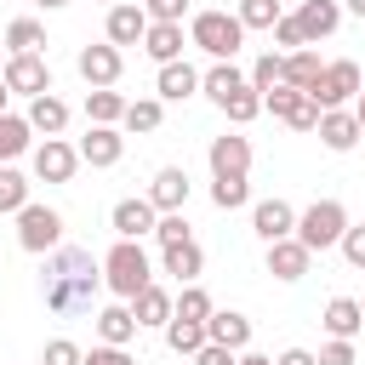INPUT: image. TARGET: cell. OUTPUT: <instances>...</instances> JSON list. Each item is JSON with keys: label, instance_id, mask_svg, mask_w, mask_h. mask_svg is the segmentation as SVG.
I'll return each instance as SVG.
<instances>
[{"label": "cell", "instance_id": "cell-24", "mask_svg": "<svg viewBox=\"0 0 365 365\" xmlns=\"http://www.w3.org/2000/svg\"><path fill=\"white\" fill-rule=\"evenodd\" d=\"M143 51H148L160 68H165V63H182V23H148Z\"/></svg>", "mask_w": 365, "mask_h": 365}, {"label": "cell", "instance_id": "cell-55", "mask_svg": "<svg viewBox=\"0 0 365 365\" xmlns=\"http://www.w3.org/2000/svg\"><path fill=\"white\" fill-rule=\"evenodd\" d=\"M0 68H6V40H0Z\"/></svg>", "mask_w": 365, "mask_h": 365}, {"label": "cell", "instance_id": "cell-30", "mask_svg": "<svg viewBox=\"0 0 365 365\" xmlns=\"http://www.w3.org/2000/svg\"><path fill=\"white\" fill-rule=\"evenodd\" d=\"M29 143H34V125L23 114H0V165H11L17 154H29Z\"/></svg>", "mask_w": 365, "mask_h": 365}, {"label": "cell", "instance_id": "cell-38", "mask_svg": "<svg viewBox=\"0 0 365 365\" xmlns=\"http://www.w3.org/2000/svg\"><path fill=\"white\" fill-rule=\"evenodd\" d=\"M23 205H29V177H23V171H11V165H0V211H11V217H17Z\"/></svg>", "mask_w": 365, "mask_h": 365}, {"label": "cell", "instance_id": "cell-53", "mask_svg": "<svg viewBox=\"0 0 365 365\" xmlns=\"http://www.w3.org/2000/svg\"><path fill=\"white\" fill-rule=\"evenodd\" d=\"M34 6H46V11H57V6H68V0H34Z\"/></svg>", "mask_w": 365, "mask_h": 365}, {"label": "cell", "instance_id": "cell-1", "mask_svg": "<svg viewBox=\"0 0 365 365\" xmlns=\"http://www.w3.org/2000/svg\"><path fill=\"white\" fill-rule=\"evenodd\" d=\"M97 291H103V262H97L91 251H80V245H57V251L46 257V268H40L46 314H57V319H80V314H91Z\"/></svg>", "mask_w": 365, "mask_h": 365}, {"label": "cell", "instance_id": "cell-44", "mask_svg": "<svg viewBox=\"0 0 365 365\" xmlns=\"http://www.w3.org/2000/svg\"><path fill=\"white\" fill-rule=\"evenodd\" d=\"M342 257H348L354 268H365V222H348V234H342Z\"/></svg>", "mask_w": 365, "mask_h": 365}, {"label": "cell", "instance_id": "cell-40", "mask_svg": "<svg viewBox=\"0 0 365 365\" xmlns=\"http://www.w3.org/2000/svg\"><path fill=\"white\" fill-rule=\"evenodd\" d=\"M222 114H228L234 125H251V120L262 114V91H251V86H245V91H234V97L222 103Z\"/></svg>", "mask_w": 365, "mask_h": 365}, {"label": "cell", "instance_id": "cell-52", "mask_svg": "<svg viewBox=\"0 0 365 365\" xmlns=\"http://www.w3.org/2000/svg\"><path fill=\"white\" fill-rule=\"evenodd\" d=\"M342 6H348V11H354V17H365V0H342Z\"/></svg>", "mask_w": 365, "mask_h": 365}, {"label": "cell", "instance_id": "cell-32", "mask_svg": "<svg viewBox=\"0 0 365 365\" xmlns=\"http://www.w3.org/2000/svg\"><path fill=\"white\" fill-rule=\"evenodd\" d=\"M86 120H91V125H120V120H125V97H120L114 86L86 91Z\"/></svg>", "mask_w": 365, "mask_h": 365}, {"label": "cell", "instance_id": "cell-48", "mask_svg": "<svg viewBox=\"0 0 365 365\" xmlns=\"http://www.w3.org/2000/svg\"><path fill=\"white\" fill-rule=\"evenodd\" d=\"M86 365H137V359H131L125 348H108V342H103V348H91V354H86Z\"/></svg>", "mask_w": 365, "mask_h": 365}, {"label": "cell", "instance_id": "cell-31", "mask_svg": "<svg viewBox=\"0 0 365 365\" xmlns=\"http://www.w3.org/2000/svg\"><path fill=\"white\" fill-rule=\"evenodd\" d=\"M319 74H325V63L302 46V51H285V86H297V91H314L319 86Z\"/></svg>", "mask_w": 365, "mask_h": 365}, {"label": "cell", "instance_id": "cell-45", "mask_svg": "<svg viewBox=\"0 0 365 365\" xmlns=\"http://www.w3.org/2000/svg\"><path fill=\"white\" fill-rule=\"evenodd\" d=\"M319 365H354V342H342V336H331L319 354H314Z\"/></svg>", "mask_w": 365, "mask_h": 365}, {"label": "cell", "instance_id": "cell-47", "mask_svg": "<svg viewBox=\"0 0 365 365\" xmlns=\"http://www.w3.org/2000/svg\"><path fill=\"white\" fill-rule=\"evenodd\" d=\"M194 365H240V354H234V348H222V342H205V348L194 354Z\"/></svg>", "mask_w": 365, "mask_h": 365}, {"label": "cell", "instance_id": "cell-36", "mask_svg": "<svg viewBox=\"0 0 365 365\" xmlns=\"http://www.w3.org/2000/svg\"><path fill=\"white\" fill-rule=\"evenodd\" d=\"M251 200V182L245 177H211V205L217 211H240Z\"/></svg>", "mask_w": 365, "mask_h": 365}, {"label": "cell", "instance_id": "cell-10", "mask_svg": "<svg viewBox=\"0 0 365 365\" xmlns=\"http://www.w3.org/2000/svg\"><path fill=\"white\" fill-rule=\"evenodd\" d=\"M80 165H86V160H80V148H74V143H63V137H46V143L34 148V177H40V182H68Z\"/></svg>", "mask_w": 365, "mask_h": 365}, {"label": "cell", "instance_id": "cell-2", "mask_svg": "<svg viewBox=\"0 0 365 365\" xmlns=\"http://www.w3.org/2000/svg\"><path fill=\"white\" fill-rule=\"evenodd\" d=\"M103 285H108L120 302H131L137 291L154 285V268H148L143 240H114V245H108V257H103Z\"/></svg>", "mask_w": 365, "mask_h": 365}, {"label": "cell", "instance_id": "cell-19", "mask_svg": "<svg viewBox=\"0 0 365 365\" xmlns=\"http://www.w3.org/2000/svg\"><path fill=\"white\" fill-rule=\"evenodd\" d=\"M143 34H148V11L131 6V0H120L108 11V46H143Z\"/></svg>", "mask_w": 365, "mask_h": 365}, {"label": "cell", "instance_id": "cell-33", "mask_svg": "<svg viewBox=\"0 0 365 365\" xmlns=\"http://www.w3.org/2000/svg\"><path fill=\"white\" fill-rule=\"evenodd\" d=\"M205 342H211V336H205L200 319H177V314H171V325H165V348H171V354H188V359H194Z\"/></svg>", "mask_w": 365, "mask_h": 365}, {"label": "cell", "instance_id": "cell-22", "mask_svg": "<svg viewBox=\"0 0 365 365\" xmlns=\"http://www.w3.org/2000/svg\"><path fill=\"white\" fill-rule=\"evenodd\" d=\"M91 319H97V336H103L108 348H125V342L137 336V314H131L125 302H108V308H97Z\"/></svg>", "mask_w": 365, "mask_h": 365}, {"label": "cell", "instance_id": "cell-41", "mask_svg": "<svg viewBox=\"0 0 365 365\" xmlns=\"http://www.w3.org/2000/svg\"><path fill=\"white\" fill-rule=\"evenodd\" d=\"M154 240H160V251H165V245H182V240H194V234H188V217H182V211H165V217H160V228H154Z\"/></svg>", "mask_w": 365, "mask_h": 365}, {"label": "cell", "instance_id": "cell-26", "mask_svg": "<svg viewBox=\"0 0 365 365\" xmlns=\"http://www.w3.org/2000/svg\"><path fill=\"white\" fill-rule=\"evenodd\" d=\"M319 325H325L331 336H342V342H354V331L365 325V308H359L354 297H331V302H325V314H319Z\"/></svg>", "mask_w": 365, "mask_h": 365}, {"label": "cell", "instance_id": "cell-50", "mask_svg": "<svg viewBox=\"0 0 365 365\" xmlns=\"http://www.w3.org/2000/svg\"><path fill=\"white\" fill-rule=\"evenodd\" d=\"M354 120H359V131H365V91L354 97Z\"/></svg>", "mask_w": 365, "mask_h": 365}, {"label": "cell", "instance_id": "cell-8", "mask_svg": "<svg viewBox=\"0 0 365 365\" xmlns=\"http://www.w3.org/2000/svg\"><path fill=\"white\" fill-rule=\"evenodd\" d=\"M0 80H6V91H11V97H29V103L51 91V68H46V57H40V51H29V57H6Z\"/></svg>", "mask_w": 365, "mask_h": 365}, {"label": "cell", "instance_id": "cell-9", "mask_svg": "<svg viewBox=\"0 0 365 365\" xmlns=\"http://www.w3.org/2000/svg\"><path fill=\"white\" fill-rule=\"evenodd\" d=\"M74 68H80V80H86L91 91H103V86H114V80L125 74V57H120V46H108V40H97V46H80V57H74Z\"/></svg>", "mask_w": 365, "mask_h": 365}, {"label": "cell", "instance_id": "cell-20", "mask_svg": "<svg viewBox=\"0 0 365 365\" xmlns=\"http://www.w3.org/2000/svg\"><path fill=\"white\" fill-rule=\"evenodd\" d=\"M200 80H205V74H200L194 63H165L160 80H154V91H160V103H182V97L200 91Z\"/></svg>", "mask_w": 365, "mask_h": 365}, {"label": "cell", "instance_id": "cell-51", "mask_svg": "<svg viewBox=\"0 0 365 365\" xmlns=\"http://www.w3.org/2000/svg\"><path fill=\"white\" fill-rule=\"evenodd\" d=\"M240 365H274V359H262V354H240Z\"/></svg>", "mask_w": 365, "mask_h": 365}, {"label": "cell", "instance_id": "cell-12", "mask_svg": "<svg viewBox=\"0 0 365 365\" xmlns=\"http://www.w3.org/2000/svg\"><path fill=\"white\" fill-rule=\"evenodd\" d=\"M205 160H211V177H245L251 171V143L234 137V131H222V137H211Z\"/></svg>", "mask_w": 365, "mask_h": 365}, {"label": "cell", "instance_id": "cell-25", "mask_svg": "<svg viewBox=\"0 0 365 365\" xmlns=\"http://www.w3.org/2000/svg\"><path fill=\"white\" fill-rule=\"evenodd\" d=\"M131 314H137V325H171L177 297H171L165 285H148V291H137V297H131Z\"/></svg>", "mask_w": 365, "mask_h": 365}, {"label": "cell", "instance_id": "cell-21", "mask_svg": "<svg viewBox=\"0 0 365 365\" xmlns=\"http://www.w3.org/2000/svg\"><path fill=\"white\" fill-rule=\"evenodd\" d=\"M160 268H165L177 285H194V279H200V268H205V251H200L194 240H182V245H165V251H160Z\"/></svg>", "mask_w": 365, "mask_h": 365}, {"label": "cell", "instance_id": "cell-11", "mask_svg": "<svg viewBox=\"0 0 365 365\" xmlns=\"http://www.w3.org/2000/svg\"><path fill=\"white\" fill-rule=\"evenodd\" d=\"M108 222H114V240H143V234H154V228H160V211H154V200H148V194H137V200H120Z\"/></svg>", "mask_w": 365, "mask_h": 365}, {"label": "cell", "instance_id": "cell-29", "mask_svg": "<svg viewBox=\"0 0 365 365\" xmlns=\"http://www.w3.org/2000/svg\"><path fill=\"white\" fill-rule=\"evenodd\" d=\"M245 86H251V80H245V74H240L234 63H211V68H205V80H200V91H205V97H211L217 108H222V103H228L234 91H245Z\"/></svg>", "mask_w": 365, "mask_h": 365}, {"label": "cell", "instance_id": "cell-3", "mask_svg": "<svg viewBox=\"0 0 365 365\" xmlns=\"http://www.w3.org/2000/svg\"><path fill=\"white\" fill-rule=\"evenodd\" d=\"M188 40H194L205 57L234 63V51L245 46V23L228 17V11H194V17H188Z\"/></svg>", "mask_w": 365, "mask_h": 365}, {"label": "cell", "instance_id": "cell-54", "mask_svg": "<svg viewBox=\"0 0 365 365\" xmlns=\"http://www.w3.org/2000/svg\"><path fill=\"white\" fill-rule=\"evenodd\" d=\"M6 103H11V91H6V80H0V114H6Z\"/></svg>", "mask_w": 365, "mask_h": 365}, {"label": "cell", "instance_id": "cell-49", "mask_svg": "<svg viewBox=\"0 0 365 365\" xmlns=\"http://www.w3.org/2000/svg\"><path fill=\"white\" fill-rule=\"evenodd\" d=\"M274 365H319V359H314V354H308V348H285V354H279V359H274Z\"/></svg>", "mask_w": 365, "mask_h": 365}, {"label": "cell", "instance_id": "cell-7", "mask_svg": "<svg viewBox=\"0 0 365 365\" xmlns=\"http://www.w3.org/2000/svg\"><path fill=\"white\" fill-rule=\"evenodd\" d=\"M262 108H268L274 120H285L291 131H319V103H314L308 91H297V86H274V91L262 97Z\"/></svg>", "mask_w": 365, "mask_h": 365}, {"label": "cell", "instance_id": "cell-4", "mask_svg": "<svg viewBox=\"0 0 365 365\" xmlns=\"http://www.w3.org/2000/svg\"><path fill=\"white\" fill-rule=\"evenodd\" d=\"M342 234H348L342 200H314L308 211H297V240L308 251H331V245H342Z\"/></svg>", "mask_w": 365, "mask_h": 365}, {"label": "cell", "instance_id": "cell-57", "mask_svg": "<svg viewBox=\"0 0 365 365\" xmlns=\"http://www.w3.org/2000/svg\"><path fill=\"white\" fill-rule=\"evenodd\" d=\"M359 308H365V302H359Z\"/></svg>", "mask_w": 365, "mask_h": 365}, {"label": "cell", "instance_id": "cell-15", "mask_svg": "<svg viewBox=\"0 0 365 365\" xmlns=\"http://www.w3.org/2000/svg\"><path fill=\"white\" fill-rule=\"evenodd\" d=\"M308 262H314V251H308V245H302L297 234H291V240H274V245H268V274H274V279H285V285H297V279L308 274Z\"/></svg>", "mask_w": 365, "mask_h": 365}, {"label": "cell", "instance_id": "cell-13", "mask_svg": "<svg viewBox=\"0 0 365 365\" xmlns=\"http://www.w3.org/2000/svg\"><path fill=\"white\" fill-rule=\"evenodd\" d=\"M251 228H257L262 245L291 240V234H297V211H291L285 200H257V205H251Z\"/></svg>", "mask_w": 365, "mask_h": 365}, {"label": "cell", "instance_id": "cell-43", "mask_svg": "<svg viewBox=\"0 0 365 365\" xmlns=\"http://www.w3.org/2000/svg\"><path fill=\"white\" fill-rule=\"evenodd\" d=\"M143 11H148V23H182V11H188V0H148Z\"/></svg>", "mask_w": 365, "mask_h": 365}, {"label": "cell", "instance_id": "cell-39", "mask_svg": "<svg viewBox=\"0 0 365 365\" xmlns=\"http://www.w3.org/2000/svg\"><path fill=\"white\" fill-rule=\"evenodd\" d=\"M245 29H274L285 11H279V0H240V11H234Z\"/></svg>", "mask_w": 365, "mask_h": 365}, {"label": "cell", "instance_id": "cell-16", "mask_svg": "<svg viewBox=\"0 0 365 365\" xmlns=\"http://www.w3.org/2000/svg\"><path fill=\"white\" fill-rule=\"evenodd\" d=\"M148 200H154L160 217H165V211H182V205H188V171H182V165H160L154 182H148Z\"/></svg>", "mask_w": 365, "mask_h": 365}, {"label": "cell", "instance_id": "cell-23", "mask_svg": "<svg viewBox=\"0 0 365 365\" xmlns=\"http://www.w3.org/2000/svg\"><path fill=\"white\" fill-rule=\"evenodd\" d=\"M205 336L222 342V348H234V354H245V342H251V319L234 314V308H217V314L205 319Z\"/></svg>", "mask_w": 365, "mask_h": 365}, {"label": "cell", "instance_id": "cell-37", "mask_svg": "<svg viewBox=\"0 0 365 365\" xmlns=\"http://www.w3.org/2000/svg\"><path fill=\"white\" fill-rule=\"evenodd\" d=\"M211 314H217L211 291H205V285H182V297H177V319H200V325H205Z\"/></svg>", "mask_w": 365, "mask_h": 365}, {"label": "cell", "instance_id": "cell-28", "mask_svg": "<svg viewBox=\"0 0 365 365\" xmlns=\"http://www.w3.org/2000/svg\"><path fill=\"white\" fill-rule=\"evenodd\" d=\"M6 57H29V51H40L46 46V23L40 17H17V23H6Z\"/></svg>", "mask_w": 365, "mask_h": 365}, {"label": "cell", "instance_id": "cell-14", "mask_svg": "<svg viewBox=\"0 0 365 365\" xmlns=\"http://www.w3.org/2000/svg\"><path fill=\"white\" fill-rule=\"evenodd\" d=\"M74 148H80V160H86V165H97V171H103V165H120L125 137H120V125H91Z\"/></svg>", "mask_w": 365, "mask_h": 365}, {"label": "cell", "instance_id": "cell-35", "mask_svg": "<svg viewBox=\"0 0 365 365\" xmlns=\"http://www.w3.org/2000/svg\"><path fill=\"white\" fill-rule=\"evenodd\" d=\"M160 120H165V103L160 97H143V103H125V131H160Z\"/></svg>", "mask_w": 365, "mask_h": 365}, {"label": "cell", "instance_id": "cell-18", "mask_svg": "<svg viewBox=\"0 0 365 365\" xmlns=\"http://www.w3.org/2000/svg\"><path fill=\"white\" fill-rule=\"evenodd\" d=\"M297 23H302V40L314 46V40L336 34V23H342V0H302V6H297Z\"/></svg>", "mask_w": 365, "mask_h": 365}, {"label": "cell", "instance_id": "cell-56", "mask_svg": "<svg viewBox=\"0 0 365 365\" xmlns=\"http://www.w3.org/2000/svg\"><path fill=\"white\" fill-rule=\"evenodd\" d=\"M103 6H108V11H114V6H120V0H103Z\"/></svg>", "mask_w": 365, "mask_h": 365}, {"label": "cell", "instance_id": "cell-46", "mask_svg": "<svg viewBox=\"0 0 365 365\" xmlns=\"http://www.w3.org/2000/svg\"><path fill=\"white\" fill-rule=\"evenodd\" d=\"M274 40H279V46H291V51H302V46H308V40H302V23H297V17H279V23H274Z\"/></svg>", "mask_w": 365, "mask_h": 365}, {"label": "cell", "instance_id": "cell-6", "mask_svg": "<svg viewBox=\"0 0 365 365\" xmlns=\"http://www.w3.org/2000/svg\"><path fill=\"white\" fill-rule=\"evenodd\" d=\"M359 91H365V80H359V63L336 57V63H325V74H319V86H314L308 97H314V103H319V114H325V108H348Z\"/></svg>", "mask_w": 365, "mask_h": 365}, {"label": "cell", "instance_id": "cell-27", "mask_svg": "<svg viewBox=\"0 0 365 365\" xmlns=\"http://www.w3.org/2000/svg\"><path fill=\"white\" fill-rule=\"evenodd\" d=\"M23 120H29L34 131H46V137H63V131H68V103L46 91V97H34V103H29V114H23Z\"/></svg>", "mask_w": 365, "mask_h": 365}, {"label": "cell", "instance_id": "cell-42", "mask_svg": "<svg viewBox=\"0 0 365 365\" xmlns=\"http://www.w3.org/2000/svg\"><path fill=\"white\" fill-rule=\"evenodd\" d=\"M40 365H86V354H80L68 336H51V342H46V354H40Z\"/></svg>", "mask_w": 365, "mask_h": 365}, {"label": "cell", "instance_id": "cell-17", "mask_svg": "<svg viewBox=\"0 0 365 365\" xmlns=\"http://www.w3.org/2000/svg\"><path fill=\"white\" fill-rule=\"evenodd\" d=\"M359 137H365V131H359L354 108H325V114H319V143H325L331 154H348Z\"/></svg>", "mask_w": 365, "mask_h": 365}, {"label": "cell", "instance_id": "cell-34", "mask_svg": "<svg viewBox=\"0 0 365 365\" xmlns=\"http://www.w3.org/2000/svg\"><path fill=\"white\" fill-rule=\"evenodd\" d=\"M274 86H285V57H279V51H262V57L251 63V91L268 97Z\"/></svg>", "mask_w": 365, "mask_h": 365}, {"label": "cell", "instance_id": "cell-5", "mask_svg": "<svg viewBox=\"0 0 365 365\" xmlns=\"http://www.w3.org/2000/svg\"><path fill=\"white\" fill-rule=\"evenodd\" d=\"M17 245L23 251H34V257H51L57 245H63V211H51V205H23L17 211Z\"/></svg>", "mask_w": 365, "mask_h": 365}]
</instances>
